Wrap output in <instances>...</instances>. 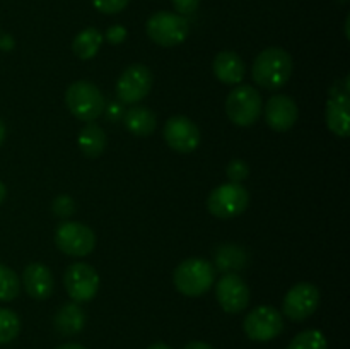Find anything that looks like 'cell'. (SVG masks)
Instances as JSON below:
<instances>
[{
	"label": "cell",
	"instance_id": "obj_1",
	"mask_svg": "<svg viewBox=\"0 0 350 349\" xmlns=\"http://www.w3.org/2000/svg\"><path fill=\"white\" fill-rule=\"evenodd\" d=\"M252 75L260 88L277 91L284 88L293 75V57L284 48H265L253 62Z\"/></svg>",
	"mask_w": 350,
	"mask_h": 349
},
{
	"label": "cell",
	"instance_id": "obj_2",
	"mask_svg": "<svg viewBox=\"0 0 350 349\" xmlns=\"http://www.w3.org/2000/svg\"><path fill=\"white\" fill-rule=\"evenodd\" d=\"M215 279V267L205 259L191 257L183 260L173 274L174 287L188 298L205 294Z\"/></svg>",
	"mask_w": 350,
	"mask_h": 349
},
{
	"label": "cell",
	"instance_id": "obj_3",
	"mask_svg": "<svg viewBox=\"0 0 350 349\" xmlns=\"http://www.w3.org/2000/svg\"><path fill=\"white\" fill-rule=\"evenodd\" d=\"M65 103L72 115L82 122H94L105 113V96L89 81H75L65 92Z\"/></svg>",
	"mask_w": 350,
	"mask_h": 349
},
{
	"label": "cell",
	"instance_id": "obj_4",
	"mask_svg": "<svg viewBox=\"0 0 350 349\" xmlns=\"http://www.w3.org/2000/svg\"><path fill=\"white\" fill-rule=\"evenodd\" d=\"M262 109V96L253 86L248 84L236 86L226 99L228 118L238 127H250L258 122Z\"/></svg>",
	"mask_w": 350,
	"mask_h": 349
},
{
	"label": "cell",
	"instance_id": "obj_5",
	"mask_svg": "<svg viewBox=\"0 0 350 349\" xmlns=\"http://www.w3.org/2000/svg\"><path fill=\"white\" fill-rule=\"evenodd\" d=\"M147 36L159 47H176L181 44L190 34V24L181 14L161 12L152 14L146 24Z\"/></svg>",
	"mask_w": 350,
	"mask_h": 349
},
{
	"label": "cell",
	"instance_id": "obj_6",
	"mask_svg": "<svg viewBox=\"0 0 350 349\" xmlns=\"http://www.w3.org/2000/svg\"><path fill=\"white\" fill-rule=\"evenodd\" d=\"M327 125L335 135L347 137L350 129V82L349 75L337 79L328 91L325 108Z\"/></svg>",
	"mask_w": 350,
	"mask_h": 349
},
{
	"label": "cell",
	"instance_id": "obj_7",
	"mask_svg": "<svg viewBox=\"0 0 350 349\" xmlns=\"http://www.w3.org/2000/svg\"><path fill=\"white\" fill-rule=\"evenodd\" d=\"M250 204V194L243 183H224L211 192L207 207L219 219H231L241 216Z\"/></svg>",
	"mask_w": 350,
	"mask_h": 349
},
{
	"label": "cell",
	"instance_id": "obj_8",
	"mask_svg": "<svg viewBox=\"0 0 350 349\" xmlns=\"http://www.w3.org/2000/svg\"><path fill=\"white\" fill-rule=\"evenodd\" d=\"M58 250L68 257H85L94 250L96 235L89 226L77 221H64L55 233Z\"/></svg>",
	"mask_w": 350,
	"mask_h": 349
},
{
	"label": "cell",
	"instance_id": "obj_9",
	"mask_svg": "<svg viewBox=\"0 0 350 349\" xmlns=\"http://www.w3.org/2000/svg\"><path fill=\"white\" fill-rule=\"evenodd\" d=\"M243 328L252 341H272V339L279 337L284 331L282 313L277 308L269 307V305L256 307L245 317Z\"/></svg>",
	"mask_w": 350,
	"mask_h": 349
},
{
	"label": "cell",
	"instance_id": "obj_10",
	"mask_svg": "<svg viewBox=\"0 0 350 349\" xmlns=\"http://www.w3.org/2000/svg\"><path fill=\"white\" fill-rule=\"evenodd\" d=\"M152 84L154 75L150 68L144 64H132L116 82V96L125 105H135L149 94Z\"/></svg>",
	"mask_w": 350,
	"mask_h": 349
},
{
	"label": "cell",
	"instance_id": "obj_11",
	"mask_svg": "<svg viewBox=\"0 0 350 349\" xmlns=\"http://www.w3.org/2000/svg\"><path fill=\"white\" fill-rule=\"evenodd\" d=\"M64 286L75 303H85L98 294L99 276L89 263L75 262L65 270Z\"/></svg>",
	"mask_w": 350,
	"mask_h": 349
},
{
	"label": "cell",
	"instance_id": "obj_12",
	"mask_svg": "<svg viewBox=\"0 0 350 349\" xmlns=\"http://www.w3.org/2000/svg\"><path fill=\"white\" fill-rule=\"evenodd\" d=\"M320 291L311 283H297L287 291L282 301V311L289 320L303 322L317 311Z\"/></svg>",
	"mask_w": 350,
	"mask_h": 349
},
{
	"label": "cell",
	"instance_id": "obj_13",
	"mask_svg": "<svg viewBox=\"0 0 350 349\" xmlns=\"http://www.w3.org/2000/svg\"><path fill=\"white\" fill-rule=\"evenodd\" d=\"M215 298L228 313H241L250 303V287L239 274L228 272L215 284Z\"/></svg>",
	"mask_w": 350,
	"mask_h": 349
},
{
	"label": "cell",
	"instance_id": "obj_14",
	"mask_svg": "<svg viewBox=\"0 0 350 349\" xmlns=\"http://www.w3.org/2000/svg\"><path fill=\"white\" fill-rule=\"evenodd\" d=\"M164 140L173 151L181 154L193 153L200 146V129L188 116H171L164 125Z\"/></svg>",
	"mask_w": 350,
	"mask_h": 349
},
{
	"label": "cell",
	"instance_id": "obj_15",
	"mask_svg": "<svg viewBox=\"0 0 350 349\" xmlns=\"http://www.w3.org/2000/svg\"><path fill=\"white\" fill-rule=\"evenodd\" d=\"M265 122L275 132H287L293 129L299 116L296 101L286 94H273L263 106Z\"/></svg>",
	"mask_w": 350,
	"mask_h": 349
},
{
	"label": "cell",
	"instance_id": "obj_16",
	"mask_svg": "<svg viewBox=\"0 0 350 349\" xmlns=\"http://www.w3.org/2000/svg\"><path fill=\"white\" fill-rule=\"evenodd\" d=\"M23 286L34 300H46L53 293V274L44 263H29L23 272Z\"/></svg>",
	"mask_w": 350,
	"mask_h": 349
},
{
	"label": "cell",
	"instance_id": "obj_17",
	"mask_svg": "<svg viewBox=\"0 0 350 349\" xmlns=\"http://www.w3.org/2000/svg\"><path fill=\"white\" fill-rule=\"evenodd\" d=\"M212 70L214 75L222 82V84H241V81L245 79L246 67L243 58L239 57L234 51H219L214 58V64H212Z\"/></svg>",
	"mask_w": 350,
	"mask_h": 349
},
{
	"label": "cell",
	"instance_id": "obj_18",
	"mask_svg": "<svg viewBox=\"0 0 350 349\" xmlns=\"http://www.w3.org/2000/svg\"><path fill=\"white\" fill-rule=\"evenodd\" d=\"M123 123H125L126 130L137 137L150 135V133H154V130L157 127L156 115L149 108L140 105L130 106L126 109L125 115H123Z\"/></svg>",
	"mask_w": 350,
	"mask_h": 349
},
{
	"label": "cell",
	"instance_id": "obj_19",
	"mask_svg": "<svg viewBox=\"0 0 350 349\" xmlns=\"http://www.w3.org/2000/svg\"><path fill=\"white\" fill-rule=\"evenodd\" d=\"M85 313L79 303H67L55 315V328L62 335H75L84 328Z\"/></svg>",
	"mask_w": 350,
	"mask_h": 349
},
{
	"label": "cell",
	"instance_id": "obj_20",
	"mask_svg": "<svg viewBox=\"0 0 350 349\" xmlns=\"http://www.w3.org/2000/svg\"><path fill=\"white\" fill-rule=\"evenodd\" d=\"M106 142H108V139H106L105 130L94 122H89L77 137V144L82 154L85 157H91V159H96L105 153Z\"/></svg>",
	"mask_w": 350,
	"mask_h": 349
},
{
	"label": "cell",
	"instance_id": "obj_21",
	"mask_svg": "<svg viewBox=\"0 0 350 349\" xmlns=\"http://www.w3.org/2000/svg\"><path fill=\"white\" fill-rule=\"evenodd\" d=\"M103 33L96 27H85L84 31L77 34L74 38V43H72V51L75 53V57H79L81 60H91L98 55L99 48H101Z\"/></svg>",
	"mask_w": 350,
	"mask_h": 349
},
{
	"label": "cell",
	"instance_id": "obj_22",
	"mask_svg": "<svg viewBox=\"0 0 350 349\" xmlns=\"http://www.w3.org/2000/svg\"><path fill=\"white\" fill-rule=\"evenodd\" d=\"M248 262V255L241 246L236 245H222L215 250V266L222 272H231V270L245 267Z\"/></svg>",
	"mask_w": 350,
	"mask_h": 349
},
{
	"label": "cell",
	"instance_id": "obj_23",
	"mask_svg": "<svg viewBox=\"0 0 350 349\" xmlns=\"http://www.w3.org/2000/svg\"><path fill=\"white\" fill-rule=\"evenodd\" d=\"M21 279L10 267L0 263V301H12L19 296Z\"/></svg>",
	"mask_w": 350,
	"mask_h": 349
},
{
	"label": "cell",
	"instance_id": "obj_24",
	"mask_svg": "<svg viewBox=\"0 0 350 349\" xmlns=\"http://www.w3.org/2000/svg\"><path fill=\"white\" fill-rule=\"evenodd\" d=\"M21 332V318L9 308H0V344L12 342Z\"/></svg>",
	"mask_w": 350,
	"mask_h": 349
},
{
	"label": "cell",
	"instance_id": "obj_25",
	"mask_svg": "<svg viewBox=\"0 0 350 349\" xmlns=\"http://www.w3.org/2000/svg\"><path fill=\"white\" fill-rule=\"evenodd\" d=\"M287 349H327V337L317 328H308L299 332L289 342Z\"/></svg>",
	"mask_w": 350,
	"mask_h": 349
},
{
	"label": "cell",
	"instance_id": "obj_26",
	"mask_svg": "<svg viewBox=\"0 0 350 349\" xmlns=\"http://www.w3.org/2000/svg\"><path fill=\"white\" fill-rule=\"evenodd\" d=\"M226 174L231 180V183H243L250 177V166L243 159H232L226 166Z\"/></svg>",
	"mask_w": 350,
	"mask_h": 349
},
{
	"label": "cell",
	"instance_id": "obj_27",
	"mask_svg": "<svg viewBox=\"0 0 350 349\" xmlns=\"http://www.w3.org/2000/svg\"><path fill=\"white\" fill-rule=\"evenodd\" d=\"M51 209H53V212L58 218H68V216L74 214L75 202L68 195H58L53 201V204H51Z\"/></svg>",
	"mask_w": 350,
	"mask_h": 349
},
{
	"label": "cell",
	"instance_id": "obj_28",
	"mask_svg": "<svg viewBox=\"0 0 350 349\" xmlns=\"http://www.w3.org/2000/svg\"><path fill=\"white\" fill-rule=\"evenodd\" d=\"M130 0H92V5L103 14H118L129 5Z\"/></svg>",
	"mask_w": 350,
	"mask_h": 349
},
{
	"label": "cell",
	"instance_id": "obj_29",
	"mask_svg": "<svg viewBox=\"0 0 350 349\" xmlns=\"http://www.w3.org/2000/svg\"><path fill=\"white\" fill-rule=\"evenodd\" d=\"M126 38V27L122 26V24H115V26L108 27L105 34V40L111 44H120L123 43Z\"/></svg>",
	"mask_w": 350,
	"mask_h": 349
},
{
	"label": "cell",
	"instance_id": "obj_30",
	"mask_svg": "<svg viewBox=\"0 0 350 349\" xmlns=\"http://www.w3.org/2000/svg\"><path fill=\"white\" fill-rule=\"evenodd\" d=\"M174 9L183 16V14H193L200 5V0H171Z\"/></svg>",
	"mask_w": 350,
	"mask_h": 349
},
{
	"label": "cell",
	"instance_id": "obj_31",
	"mask_svg": "<svg viewBox=\"0 0 350 349\" xmlns=\"http://www.w3.org/2000/svg\"><path fill=\"white\" fill-rule=\"evenodd\" d=\"M16 48V41H14L12 34L5 33L3 29H0V50L2 51H12Z\"/></svg>",
	"mask_w": 350,
	"mask_h": 349
},
{
	"label": "cell",
	"instance_id": "obj_32",
	"mask_svg": "<svg viewBox=\"0 0 350 349\" xmlns=\"http://www.w3.org/2000/svg\"><path fill=\"white\" fill-rule=\"evenodd\" d=\"M183 349H214L211 344H207V342H202V341H193L190 342V344L185 346Z\"/></svg>",
	"mask_w": 350,
	"mask_h": 349
},
{
	"label": "cell",
	"instance_id": "obj_33",
	"mask_svg": "<svg viewBox=\"0 0 350 349\" xmlns=\"http://www.w3.org/2000/svg\"><path fill=\"white\" fill-rule=\"evenodd\" d=\"M55 349H85V348L81 344H75V342H67V344H62Z\"/></svg>",
	"mask_w": 350,
	"mask_h": 349
},
{
	"label": "cell",
	"instance_id": "obj_34",
	"mask_svg": "<svg viewBox=\"0 0 350 349\" xmlns=\"http://www.w3.org/2000/svg\"><path fill=\"white\" fill-rule=\"evenodd\" d=\"M5 133H7L5 123H3L2 118H0V146H2L3 140H5Z\"/></svg>",
	"mask_w": 350,
	"mask_h": 349
},
{
	"label": "cell",
	"instance_id": "obj_35",
	"mask_svg": "<svg viewBox=\"0 0 350 349\" xmlns=\"http://www.w3.org/2000/svg\"><path fill=\"white\" fill-rule=\"evenodd\" d=\"M147 349H171V348L167 344H164V342H154V344H150Z\"/></svg>",
	"mask_w": 350,
	"mask_h": 349
},
{
	"label": "cell",
	"instance_id": "obj_36",
	"mask_svg": "<svg viewBox=\"0 0 350 349\" xmlns=\"http://www.w3.org/2000/svg\"><path fill=\"white\" fill-rule=\"evenodd\" d=\"M5 195H7V188H5V185H3L2 181H0V204H2V202L5 201Z\"/></svg>",
	"mask_w": 350,
	"mask_h": 349
}]
</instances>
